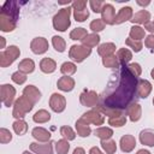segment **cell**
<instances>
[{
	"label": "cell",
	"instance_id": "cell-1",
	"mask_svg": "<svg viewBox=\"0 0 154 154\" xmlns=\"http://www.w3.org/2000/svg\"><path fill=\"white\" fill-rule=\"evenodd\" d=\"M137 77L130 71L129 66L120 64L113 70L106 88L99 95L97 107L123 111L135 102L137 95Z\"/></svg>",
	"mask_w": 154,
	"mask_h": 154
},
{
	"label": "cell",
	"instance_id": "cell-2",
	"mask_svg": "<svg viewBox=\"0 0 154 154\" xmlns=\"http://www.w3.org/2000/svg\"><path fill=\"white\" fill-rule=\"evenodd\" d=\"M18 13H19L18 2H16V1H6L1 7L0 29L2 31H12L16 28Z\"/></svg>",
	"mask_w": 154,
	"mask_h": 154
},
{
	"label": "cell",
	"instance_id": "cell-3",
	"mask_svg": "<svg viewBox=\"0 0 154 154\" xmlns=\"http://www.w3.org/2000/svg\"><path fill=\"white\" fill-rule=\"evenodd\" d=\"M70 12H71V8L70 7H65V8H61L54 16L53 25H54L55 30L65 31L70 26Z\"/></svg>",
	"mask_w": 154,
	"mask_h": 154
},
{
	"label": "cell",
	"instance_id": "cell-4",
	"mask_svg": "<svg viewBox=\"0 0 154 154\" xmlns=\"http://www.w3.org/2000/svg\"><path fill=\"white\" fill-rule=\"evenodd\" d=\"M32 108V103L25 97V96H20L16 102H14V108H13V117L17 118L18 120L24 118L25 114L31 111Z\"/></svg>",
	"mask_w": 154,
	"mask_h": 154
},
{
	"label": "cell",
	"instance_id": "cell-5",
	"mask_svg": "<svg viewBox=\"0 0 154 154\" xmlns=\"http://www.w3.org/2000/svg\"><path fill=\"white\" fill-rule=\"evenodd\" d=\"M19 48L16 46H10L7 47V49L2 51L0 53V65L1 67H6L8 65H11L18 57H19Z\"/></svg>",
	"mask_w": 154,
	"mask_h": 154
},
{
	"label": "cell",
	"instance_id": "cell-6",
	"mask_svg": "<svg viewBox=\"0 0 154 154\" xmlns=\"http://www.w3.org/2000/svg\"><path fill=\"white\" fill-rule=\"evenodd\" d=\"M91 53V49L85 47V46H72L70 48V52H69V55L72 60L77 61V63H81L83 61L89 54Z\"/></svg>",
	"mask_w": 154,
	"mask_h": 154
},
{
	"label": "cell",
	"instance_id": "cell-7",
	"mask_svg": "<svg viewBox=\"0 0 154 154\" xmlns=\"http://www.w3.org/2000/svg\"><path fill=\"white\" fill-rule=\"evenodd\" d=\"M1 101L6 107H10L13 102L14 95H16V89L10 85V84H2L1 85Z\"/></svg>",
	"mask_w": 154,
	"mask_h": 154
},
{
	"label": "cell",
	"instance_id": "cell-8",
	"mask_svg": "<svg viewBox=\"0 0 154 154\" xmlns=\"http://www.w3.org/2000/svg\"><path fill=\"white\" fill-rule=\"evenodd\" d=\"M49 105H51V108L54 111V112H63L65 109V105H66V101H65V97L60 94H53L51 96V100H49Z\"/></svg>",
	"mask_w": 154,
	"mask_h": 154
},
{
	"label": "cell",
	"instance_id": "cell-9",
	"mask_svg": "<svg viewBox=\"0 0 154 154\" xmlns=\"http://www.w3.org/2000/svg\"><path fill=\"white\" fill-rule=\"evenodd\" d=\"M82 119L85 120L87 123H93L95 125H101L105 120L103 116H101L99 109H93V111H89V112L84 113L82 116Z\"/></svg>",
	"mask_w": 154,
	"mask_h": 154
},
{
	"label": "cell",
	"instance_id": "cell-10",
	"mask_svg": "<svg viewBox=\"0 0 154 154\" xmlns=\"http://www.w3.org/2000/svg\"><path fill=\"white\" fill-rule=\"evenodd\" d=\"M102 20L106 24H114L116 23V10L111 4H105L102 7Z\"/></svg>",
	"mask_w": 154,
	"mask_h": 154
},
{
	"label": "cell",
	"instance_id": "cell-11",
	"mask_svg": "<svg viewBox=\"0 0 154 154\" xmlns=\"http://www.w3.org/2000/svg\"><path fill=\"white\" fill-rule=\"evenodd\" d=\"M30 48L35 54H42L48 49V42L43 37H36L31 41Z\"/></svg>",
	"mask_w": 154,
	"mask_h": 154
},
{
	"label": "cell",
	"instance_id": "cell-12",
	"mask_svg": "<svg viewBox=\"0 0 154 154\" xmlns=\"http://www.w3.org/2000/svg\"><path fill=\"white\" fill-rule=\"evenodd\" d=\"M97 101H99V96L96 95L95 91L84 90V91L81 94V102H82V105H84V106H89V107L96 106Z\"/></svg>",
	"mask_w": 154,
	"mask_h": 154
},
{
	"label": "cell",
	"instance_id": "cell-13",
	"mask_svg": "<svg viewBox=\"0 0 154 154\" xmlns=\"http://www.w3.org/2000/svg\"><path fill=\"white\" fill-rule=\"evenodd\" d=\"M23 96H25V97L34 105V103H36V102L40 100L41 93L38 91V89H37L36 87H34V85H28V87H25L24 90H23Z\"/></svg>",
	"mask_w": 154,
	"mask_h": 154
},
{
	"label": "cell",
	"instance_id": "cell-14",
	"mask_svg": "<svg viewBox=\"0 0 154 154\" xmlns=\"http://www.w3.org/2000/svg\"><path fill=\"white\" fill-rule=\"evenodd\" d=\"M30 149L35 152L36 154H52L53 148H52V142H47L45 144H38V143H30Z\"/></svg>",
	"mask_w": 154,
	"mask_h": 154
},
{
	"label": "cell",
	"instance_id": "cell-15",
	"mask_svg": "<svg viewBox=\"0 0 154 154\" xmlns=\"http://www.w3.org/2000/svg\"><path fill=\"white\" fill-rule=\"evenodd\" d=\"M136 146V140L131 135H125L120 138V148L123 152H131Z\"/></svg>",
	"mask_w": 154,
	"mask_h": 154
},
{
	"label": "cell",
	"instance_id": "cell-16",
	"mask_svg": "<svg viewBox=\"0 0 154 154\" xmlns=\"http://www.w3.org/2000/svg\"><path fill=\"white\" fill-rule=\"evenodd\" d=\"M152 90V84L146 79H140L137 83V95L138 97L146 99Z\"/></svg>",
	"mask_w": 154,
	"mask_h": 154
},
{
	"label": "cell",
	"instance_id": "cell-17",
	"mask_svg": "<svg viewBox=\"0 0 154 154\" xmlns=\"http://www.w3.org/2000/svg\"><path fill=\"white\" fill-rule=\"evenodd\" d=\"M140 141H141L142 144L153 147V146H154V131L150 130V129H147V130L141 131Z\"/></svg>",
	"mask_w": 154,
	"mask_h": 154
},
{
	"label": "cell",
	"instance_id": "cell-18",
	"mask_svg": "<svg viewBox=\"0 0 154 154\" xmlns=\"http://www.w3.org/2000/svg\"><path fill=\"white\" fill-rule=\"evenodd\" d=\"M132 17V8L131 7H122L116 17V23H123L125 20H131Z\"/></svg>",
	"mask_w": 154,
	"mask_h": 154
},
{
	"label": "cell",
	"instance_id": "cell-19",
	"mask_svg": "<svg viewBox=\"0 0 154 154\" xmlns=\"http://www.w3.org/2000/svg\"><path fill=\"white\" fill-rule=\"evenodd\" d=\"M75 87V81L71 77H61L58 81V88L64 91H70Z\"/></svg>",
	"mask_w": 154,
	"mask_h": 154
},
{
	"label": "cell",
	"instance_id": "cell-20",
	"mask_svg": "<svg viewBox=\"0 0 154 154\" xmlns=\"http://www.w3.org/2000/svg\"><path fill=\"white\" fill-rule=\"evenodd\" d=\"M126 112H128V116H130V119L132 122H137L141 117V107L138 103L134 102L131 103L128 108H126Z\"/></svg>",
	"mask_w": 154,
	"mask_h": 154
},
{
	"label": "cell",
	"instance_id": "cell-21",
	"mask_svg": "<svg viewBox=\"0 0 154 154\" xmlns=\"http://www.w3.org/2000/svg\"><path fill=\"white\" fill-rule=\"evenodd\" d=\"M31 134L37 141H41V142H47L51 138V134L43 128H35Z\"/></svg>",
	"mask_w": 154,
	"mask_h": 154
},
{
	"label": "cell",
	"instance_id": "cell-22",
	"mask_svg": "<svg viewBox=\"0 0 154 154\" xmlns=\"http://www.w3.org/2000/svg\"><path fill=\"white\" fill-rule=\"evenodd\" d=\"M76 129H77L78 135L82 136V137L89 136V134H90V131H91L90 128H89V125H88V123H87L85 120H83L82 118L76 122Z\"/></svg>",
	"mask_w": 154,
	"mask_h": 154
},
{
	"label": "cell",
	"instance_id": "cell-23",
	"mask_svg": "<svg viewBox=\"0 0 154 154\" xmlns=\"http://www.w3.org/2000/svg\"><path fill=\"white\" fill-rule=\"evenodd\" d=\"M55 67H57L55 61H54L53 59H51V58H45V59H42L41 63H40V69H41L43 72H46V73L53 72V71L55 70Z\"/></svg>",
	"mask_w": 154,
	"mask_h": 154
},
{
	"label": "cell",
	"instance_id": "cell-24",
	"mask_svg": "<svg viewBox=\"0 0 154 154\" xmlns=\"http://www.w3.org/2000/svg\"><path fill=\"white\" fill-rule=\"evenodd\" d=\"M18 67H19V71L20 72H23V73H30V72L34 71L35 64H34V61L31 59H24V60H22L19 63Z\"/></svg>",
	"mask_w": 154,
	"mask_h": 154
},
{
	"label": "cell",
	"instance_id": "cell-25",
	"mask_svg": "<svg viewBox=\"0 0 154 154\" xmlns=\"http://www.w3.org/2000/svg\"><path fill=\"white\" fill-rule=\"evenodd\" d=\"M149 18H150L149 12H147V11L142 10V11L137 12V13L132 17L131 22H132V23H143V24H146V23H148V22H149Z\"/></svg>",
	"mask_w": 154,
	"mask_h": 154
},
{
	"label": "cell",
	"instance_id": "cell-26",
	"mask_svg": "<svg viewBox=\"0 0 154 154\" xmlns=\"http://www.w3.org/2000/svg\"><path fill=\"white\" fill-rule=\"evenodd\" d=\"M99 42H100V36L96 35V34L87 35V36L82 40V43H83L85 47H88V48H91V47L96 46Z\"/></svg>",
	"mask_w": 154,
	"mask_h": 154
},
{
	"label": "cell",
	"instance_id": "cell-27",
	"mask_svg": "<svg viewBox=\"0 0 154 154\" xmlns=\"http://www.w3.org/2000/svg\"><path fill=\"white\" fill-rule=\"evenodd\" d=\"M131 57H132V55H131V52H130L129 49H126V48H122V49H119L118 53H117V58H118L119 63L123 64V65H126V64L130 61Z\"/></svg>",
	"mask_w": 154,
	"mask_h": 154
},
{
	"label": "cell",
	"instance_id": "cell-28",
	"mask_svg": "<svg viewBox=\"0 0 154 154\" xmlns=\"http://www.w3.org/2000/svg\"><path fill=\"white\" fill-rule=\"evenodd\" d=\"M114 49H116V46L113 43H103V45H101L97 48V52H99L100 55H102L105 58V57L112 55V53L114 52Z\"/></svg>",
	"mask_w": 154,
	"mask_h": 154
},
{
	"label": "cell",
	"instance_id": "cell-29",
	"mask_svg": "<svg viewBox=\"0 0 154 154\" xmlns=\"http://www.w3.org/2000/svg\"><path fill=\"white\" fill-rule=\"evenodd\" d=\"M94 134H95V136H97L99 138L105 141V140L111 138V136L113 135V131L109 128H99V129H95Z\"/></svg>",
	"mask_w": 154,
	"mask_h": 154
},
{
	"label": "cell",
	"instance_id": "cell-30",
	"mask_svg": "<svg viewBox=\"0 0 154 154\" xmlns=\"http://www.w3.org/2000/svg\"><path fill=\"white\" fill-rule=\"evenodd\" d=\"M13 130L19 136L20 135H24L26 132V130H28V124L23 119H19V120H17V122L13 123Z\"/></svg>",
	"mask_w": 154,
	"mask_h": 154
},
{
	"label": "cell",
	"instance_id": "cell-31",
	"mask_svg": "<svg viewBox=\"0 0 154 154\" xmlns=\"http://www.w3.org/2000/svg\"><path fill=\"white\" fill-rule=\"evenodd\" d=\"M32 119L36 123H46V122H48L51 119V114L47 111L41 109V111H38V112L35 113V116L32 117Z\"/></svg>",
	"mask_w": 154,
	"mask_h": 154
},
{
	"label": "cell",
	"instance_id": "cell-32",
	"mask_svg": "<svg viewBox=\"0 0 154 154\" xmlns=\"http://www.w3.org/2000/svg\"><path fill=\"white\" fill-rule=\"evenodd\" d=\"M102 63H103V65L106 66V67H112V69H116V67H118L120 64L118 63V58L116 57V55H108V57H105L103 59H102Z\"/></svg>",
	"mask_w": 154,
	"mask_h": 154
},
{
	"label": "cell",
	"instance_id": "cell-33",
	"mask_svg": "<svg viewBox=\"0 0 154 154\" xmlns=\"http://www.w3.org/2000/svg\"><path fill=\"white\" fill-rule=\"evenodd\" d=\"M108 123L113 126H123L126 123V117L124 114H118L114 117H109Z\"/></svg>",
	"mask_w": 154,
	"mask_h": 154
},
{
	"label": "cell",
	"instance_id": "cell-34",
	"mask_svg": "<svg viewBox=\"0 0 154 154\" xmlns=\"http://www.w3.org/2000/svg\"><path fill=\"white\" fill-rule=\"evenodd\" d=\"M101 146L103 148V150L107 153V154H113L117 149V146H116V142L112 141V140H105L101 142Z\"/></svg>",
	"mask_w": 154,
	"mask_h": 154
},
{
	"label": "cell",
	"instance_id": "cell-35",
	"mask_svg": "<svg viewBox=\"0 0 154 154\" xmlns=\"http://www.w3.org/2000/svg\"><path fill=\"white\" fill-rule=\"evenodd\" d=\"M144 36V30L140 26H132L131 30H130V37L132 40H136V41H140L141 38H143Z\"/></svg>",
	"mask_w": 154,
	"mask_h": 154
},
{
	"label": "cell",
	"instance_id": "cell-36",
	"mask_svg": "<svg viewBox=\"0 0 154 154\" xmlns=\"http://www.w3.org/2000/svg\"><path fill=\"white\" fill-rule=\"evenodd\" d=\"M69 148H70V144L66 140H59L55 143V149H57L58 154H66Z\"/></svg>",
	"mask_w": 154,
	"mask_h": 154
},
{
	"label": "cell",
	"instance_id": "cell-37",
	"mask_svg": "<svg viewBox=\"0 0 154 154\" xmlns=\"http://www.w3.org/2000/svg\"><path fill=\"white\" fill-rule=\"evenodd\" d=\"M87 35H88V34H87V30H85V29H83V28H77V29H75V30L71 31L70 37H71L72 40H81V41H82Z\"/></svg>",
	"mask_w": 154,
	"mask_h": 154
},
{
	"label": "cell",
	"instance_id": "cell-38",
	"mask_svg": "<svg viewBox=\"0 0 154 154\" xmlns=\"http://www.w3.org/2000/svg\"><path fill=\"white\" fill-rule=\"evenodd\" d=\"M52 43H53L54 48L58 52H64L65 51V41L63 40V37H60V36H53Z\"/></svg>",
	"mask_w": 154,
	"mask_h": 154
},
{
	"label": "cell",
	"instance_id": "cell-39",
	"mask_svg": "<svg viewBox=\"0 0 154 154\" xmlns=\"http://www.w3.org/2000/svg\"><path fill=\"white\" fill-rule=\"evenodd\" d=\"M60 71H61L64 75L70 76V75H72V73L76 72V65L72 64V63H64V64L61 65Z\"/></svg>",
	"mask_w": 154,
	"mask_h": 154
},
{
	"label": "cell",
	"instance_id": "cell-40",
	"mask_svg": "<svg viewBox=\"0 0 154 154\" xmlns=\"http://www.w3.org/2000/svg\"><path fill=\"white\" fill-rule=\"evenodd\" d=\"M60 134L66 140H73L76 137V134L73 132V130L70 126H61L60 128Z\"/></svg>",
	"mask_w": 154,
	"mask_h": 154
},
{
	"label": "cell",
	"instance_id": "cell-41",
	"mask_svg": "<svg viewBox=\"0 0 154 154\" xmlns=\"http://www.w3.org/2000/svg\"><path fill=\"white\" fill-rule=\"evenodd\" d=\"M73 16H75V18H76L77 22H83V20H85V19L88 18L89 12H88L87 8H83V10H75Z\"/></svg>",
	"mask_w": 154,
	"mask_h": 154
},
{
	"label": "cell",
	"instance_id": "cell-42",
	"mask_svg": "<svg viewBox=\"0 0 154 154\" xmlns=\"http://www.w3.org/2000/svg\"><path fill=\"white\" fill-rule=\"evenodd\" d=\"M12 81L17 84H23L26 81V76H25V73H23L20 71H17V72L12 73Z\"/></svg>",
	"mask_w": 154,
	"mask_h": 154
},
{
	"label": "cell",
	"instance_id": "cell-43",
	"mask_svg": "<svg viewBox=\"0 0 154 154\" xmlns=\"http://www.w3.org/2000/svg\"><path fill=\"white\" fill-rule=\"evenodd\" d=\"M11 140H12L11 132H10L7 129L2 128V129L0 130V142H1V143H7V142H10Z\"/></svg>",
	"mask_w": 154,
	"mask_h": 154
},
{
	"label": "cell",
	"instance_id": "cell-44",
	"mask_svg": "<svg viewBox=\"0 0 154 154\" xmlns=\"http://www.w3.org/2000/svg\"><path fill=\"white\" fill-rule=\"evenodd\" d=\"M105 28V23L102 19H95L90 23V29L93 31H101Z\"/></svg>",
	"mask_w": 154,
	"mask_h": 154
},
{
	"label": "cell",
	"instance_id": "cell-45",
	"mask_svg": "<svg viewBox=\"0 0 154 154\" xmlns=\"http://www.w3.org/2000/svg\"><path fill=\"white\" fill-rule=\"evenodd\" d=\"M125 42H126V45L130 46L135 52H140L141 48H142V43H141V41H136V40H132V38H128Z\"/></svg>",
	"mask_w": 154,
	"mask_h": 154
},
{
	"label": "cell",
	"instance_id": "cell-46",
	"mask_svg": "<svg viewBox=\"0 0 154 154\" xmlns=\"http://www.w3.org/2000/svg\"><path fill=\"white\" fill-rule=\"evenodd\" d=\"M103 5H105V2H103V1H95V0H91V1H90L91 10H93L94 12H96V13H99V12H101V11H102Z\"/></svg>",
	"mask_w": 154,
	"mask_h": 154
},
{
	"label": "cell",
	"instance_id": "cell-47",
	"mask_svg": "<svg viewBox=\"0 0 154 154\" xmlns=\"http://www.w3.org/2000/svg\"><path fill=\"white\" fill-rule=\"evenodd\" d=\"M129 69H130V71H131L136 77H138V76L141 75V72H142V70H141L140 65H138V64H136V63L130 64V65H129Z\"/></svg>",
	"mask_w": 154,
	"mask_h": 154
},
{
	"label": "cell",
	"instance_id": "cell-48",
	"mask_svg": "<svg viewBox=\"0 0 154 154\" xmlns=\"http://www.w3.org/2000/svg\"><path fill=\"white\" fill-rule=\"evenodd\" d=\"M72 6H73V10H83L87 6V1H75Z\"/></svg>",
	"mask_w": 154,
	"mask_h": 154
},
{
	"label": "cell",
	"instance_id": "cell-49",
	"mask_svg": "<svg viewBox=\"0 0 154 154\" xmlns=\"http://www.w3.org/2000/svg\"><path fill=\"white\" fill-rule=\"evenodd\" d=\"M144 45H146L148 48H150V49H154V36H153V35H149V36L146 38V42H144Z\"/></svg>",
	"mask_w": 154,
	"mask_h": 154
},
{
	"label": "cell",
	"instance_id": "cell-50",
	"mask_svg": "<svg viewBox=\"0 0 154 154\" xmlns=\"http://www.w3.org/2000/svg\"><path fill=\"white\" fill-rule=\"evenodd\" d=\"M144 28L147 29V30H149V31H154V22H148V23H146L144 24Z\"/></svg>",
	"mask_w": 154,
	"mask_h": 154
},
{
	"label": "cell",
	"instance_id": "cell-51",
	"mask_svg": "<svg viewBox=\"0 0 154 154\" xmlns=\"http://www.w3.org/2000/svg\"><path fill=\"white\" fill-rule=\"evenodd\" d=\"M89 154H102V153L100 152V149H99V148H96V147H93V148L90 149Z\"/></svg>",
	"mask_w": 154,
	"mask_h": 154
},
{
	"label": "cell",
	"instance_id": "cell-52",
	"mask_svg": "<svg viewBox=\"0 0 154 154\" xmlns=\"http://www.w3.org/2000/svg\"><path fill=\"white\" fill-rule=\"evenodd\" d=\"M73 154H84V150L82 148H76L73 150Z\"/></svg>",
	"mask_w": 154,
	"mask_h": 154
},
{
	"label": "cell",
	"instance_id": "cell-53",
	"mask_svg": "<svg viewBox=\"0 0 154 154\" xmlns=\"http://www.w3.org/2000/svg\"><path fill=\"white\" fill-rule=\"evenodd\" d=\"M137 154H150L148 150H144V149H141V150H138L137 152Z\"/></svg>",
	"mask_w": 154,
	"mask_h": 154
},
{
	"label": "cell",
	"instance_id": "cell-54",
	"mask_svg": "<svg viewBox=\"0 0 154 154\" xmlns=\"http://www.w3.org/2000/svg\"><path fill=\"white\" fill-rule=\"evenodd\" d=\"M0 40H1V48H4V46H5V38L4 37H0Z\"/></svg>",
	"mask_w": 154,
	"mask_h": 154
},
{
	"label": "cell",
	"instance_id": "cell-55",
	"mask_svg": "<svg viewBox=\"0 0 154 154\" xmlns=\"http://www.w3.org/2000/svg\"><path fill=\"white\" fill-rule=\"evenodd\" d=\"M137 4H140V5H143V2H141V1H137ZM148 4H149V1L144 2V5H148Z\"/></svg>",
	"mask_w": 154,
	"mask_h": 154
},
{
	"label": "cell",
	"instance_id": "cell-56",
	"mask_svg": "<svg viewBox=\"0 0 154 154\" xmlns=\"http://www.w3.org/2000/svg\"><path fill=\"white\" fill-rule=\"evenodd\" d=\"M23 154H31L29 150H25V152H23Z\"/></svg>",
	"mask_w": 154,
	"mask_h": 154
},
{
	"label": "cell",
	"instance_id": "cell-57",
	"mask_svg": "<svg viewBox=\"0 0 154 154\" xmlns=\"http://www.w3.org/2000/svg\"><path fill=\"white\" fill-rule=\"evenodd\" d=\"M152 77H153V78H154V69H153V70H152Z\"/></svg>",
	"mask_w": 154,
	"mask_h": 154
},
{
	"label": "cell",
	"instance_id": "cell-58",
	"mask_svg": "<svg viewBox=\"0 0 154 154\" xmlns=\"http://www.w3.org/2000/svg\"><path fill=\"white\" fill-rule=\"evenodd\" d=\"M153 103H154V100H153Z\"/></svg>",
	"mask_w": 154,
	"mask_h": 154
}]
</instances>
